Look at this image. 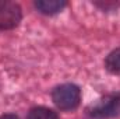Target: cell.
Here are the masks:
<instances>
[{
  "instance_id": "6da1fadb",
  "label": "cell",
  "mask_w": 120,
  "mask_h": 119,
  "mask_svg": "<svg viewBox=\"0 0 120 119\" xmlns=\"http://www.w3.org/2000/svg\"><path fill=\"white\" fill-rule=\"evenodd\" d=\"M87 115L91 119H109L120 116V92L108 94L87 108Z\"/></svg>"
},
{
  "instance_id": "8992f818",
  "label": "cell",
  "mask_w": 120,
  "mask_h": 119,
  "mask_svg": "<svg viewBox=\"0 0 120 119\" xmlns=\"http://www.w3.org/2000/svg\"><path fill=\"white\" fill-rule=\"evenodd\" d=\"M28 119H59V118H57L56 112H53L52 109L45 108V107H38V108H34V109L30 111Z\"/></svg>"
},
{
  "instance_id": "5b68a950",
  "label": "cell",
  "mask_w": 120,
  "mask_h": 119,
  "mask_svg": "<svg viewBox=\"0 0 120 119\" xmlns=\"http://www.w3.org/2000/svg\"><path fill=\"white\" fill-rule=\"evenodd\" d=\"M105 66L110 73L120 74V48L115 49L113 52L108 55V58L105 60Z\"/></svg>"
},
{
  "instance_id": "52a82bcc",
  "label": "cell",
  "mask_w": 120,
  "mask_h": 119,
  "mask_svg": "<svg viewBox=\"0 0 120 119\" xmlns=\"http://www.w3.org/2000/svg\"><path fill=\"white\" fill-rule=\"evenodd\" d=\"M96 6H99V7H102L103 10H109V7H112V8H115L116 6H117V3H96Z\"/></svg>"
},
{
  "instance_id": "ba28073f",
  "label": "cell",
  "mask_w": 120,
  "mask_h": 119,
  "mask_svg": "<svg viewBox=\"0 0 120 119\" xmlns=\"http://www.w3.org/2000/svg\"><path fill=\"white\" fill-rule=\"evenodd\" d=\"M0 119H20V118L15 116V115H13V114H6V115H1Z\"/></svg>"
},
{
  "instance_id": "7a4b0ae2",
  "label": "cell",
  "mask_w": 120,
  "mask_h": 119,
  "mask_svg": "<svg viewBox=\"0 0 120 119\" xmlns=\"http://www.w3.org/2000/svg\"><path fill=\"white\" fill-rule=\"evenodd\" d=\"M52 99L56 107L63 111L75 109L81 101V91L74 84H61L53 90Z\"/></svg>"
},
{
  "instance_id": "277c9868",
  "label": "cell",
  "mask_w": 120,
  "mask_h": 119,
  "mask_svg": "<svg viewBox=\"0 0 120 119\" xmlns=\"http://www.w3.org/2000/svg\"><path fill=\"white\" fill-rule=\"evenodd\" d=\"M66 4L67 3L64 0H38L35 1V7L43 14H56L66 7Z\"/></svg>"
},
{
  "instance_id": "3957f363",
  "label": "cell",
  "mask_w": 120,
  "mask_h": 119,
  "mask_svg": "<svg viewBox=\"0 0 120 119\" xmlns=\"http://www.w3.org/2000/svg\"><path fill=\"white\" fill-rule=\"evenodd\" d=\"M21 21V8L17 3L0 0V30L15 28Z\"/></svg>"
}]
</instances>
